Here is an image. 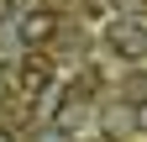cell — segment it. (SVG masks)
<instances>
[{
  "mask_svg": "<svg viewBox=\"0 0 147 142\" xmlns=\"http://www.w3.org/2000/svg\"><path fill=\"white\" fill-rule=\"evenodd\" d=\"M137 121H142V126H147V111H142V116H137Z\"/></svg>",
  "mask_w": 147,
  "mask_h": 142,
  "instance_id": "obj_5",
  "label": "cell"
},
{
  "mask_svg": "<svg viewBox=\"0 0 147 142\" xmlns=\"http://www.w3.org/2000/svg\"><path fill=\"white\" fill-rule=\"evenodd\" d=\"M0 142H16V137H11V132H5V126H0Z\"/></svg>",
  "mask_w": 147,
  "mask_h": 142,
  "instance_id": "obj_4",
  "label": "cell"
},
{
  "mask_svg": "<svg viewBox=\"0 0 147 142\" xmlns=\"http://www.w3.org/2000/svg\"><path fill=\"white\" fill-rule=\"evenodd\" d=\"M16 32H21V42H37V47H42V42L58 37V21H53L47 11H26L21 21H16Z\"/></svg>",
  "mask_w": 147,
  "mask_h": 142,
  "instance_id": "obj_2",
  "label": "cell"
},
{
  "mask_svg": "<svg viewBox=\"0 0 147 142\" xmlns=\"http://www.w3.org/2000/svg\"><path fill=\"white\" fill-rule=\"evenodd\" d=\"M105 47L116 53L121 63H137V58H147V32L137 21H116V26L105 32Z\"/></svg>",
  "mask_w": 147,
  "mask_h": 142,
  "instance_id": "obj_1",
  "label": "cell"
},
{
  "mask_svg": "<svg viewBox=\"0 0 147 142\" xmlns=\"http://www.w3.org/2000/svg\"><path fill=\"white\" fill-rule=\"evenodd\" d=\"M47 79H53V63H47V58H26L21 68H16V84H21V95L47 90Z\"/></svg>",
  "mask_w": 147,
  "mask_h": 142,
  "instance_id": "obj_3",
  "label": "cell"
}]
</instances>
